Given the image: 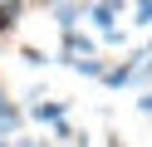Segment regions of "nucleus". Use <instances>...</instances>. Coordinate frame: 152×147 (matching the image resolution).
<instances>
[{
    "label": "nucleus",
    "instance_id": "12",
    "mask_svg": "<svg viewBox=\"0 0 152 147\" xmlns=\"http://www.w3.org/2000/svg\"><path fill=\"white\" fill-rule=\"evenodd\" d=\"M137 74H147V78H152V54H147V64H142V69H137Z\"/></svg>",
    "mask_w": 152,
    "mask_h": 147
},
{
    "label": "nucleus",
    "instance_id": "2",
    "mask_svg": "<svg viewBox=\"0 0 152 147\" xmlns=\"http://www.w3.org/2000/svg\"><path fill=\"white\" fill-rule=\"evenodd\" d=\"M118 10H123V0H98V5H88V20L108 34V29H118Z\"/></svg>",
    "mask_w": 152,
    "mask_h": 147
},
{
    "label": "nucleus",
    "instance_id": "16",
    "mask_svg": "<svg viewBox=\"0 0 152 147\" xmlns=\"http://www.w3.org/2000/svg\"><path fill=\"white\" fill-rule=\"evenodd\" d=\"M64 147H74V142H64Z\"/></svg>",
    "mask_w": 152,
    "mask_h": 147
},
{
    "label": "nucleus",
    "instance_id": "9",
    "mask_svg": "<svg viewBox=\"0 0 152 147\" xmlns=\"http://www.w3.org/2000/svg\"><path fill=\"white\" fill-rule=\"evenodd\" d=\"M10 147H44V142H39V137H20V132H15V142H10Z\"/></svg>",
    "mask_w": 152,
    "mask_h": 147
},
{
    "label": "nucleus",
    "instance_id": "3",
    "mask_svg": "<svg viewBox=\"0 0 152 147\" xmlns=\"http://www.w3.org/2000/svg\"><path fill=\"white\" fill-rule=\"evenodd\" d=\"M88 15V5L83 0H59L54 5V20H59V29H79V20Z\"/></svg>",
    "mask_w": 152,
    "mask_h": 147
},
{
    "label": "nucleus",
    "instance_id": "5",
    "mask_svg": "<svg viewBox=\"0 0 152 147\" xmlns=\"http://www.w3.org/2000/svg\"><path fill=\"white\" fill-rule=\"evenodd\" d=\"M69 64H74V69H79V74H83V78H103V69H108V64H103V59H98V54H83V59H69Z\"/></svg>",
    "mask_w": 152,
    "mask_h": 147
},
{
    "label": "nucleus",
    "instance_id": "15",
    "mask_svg": "<svg viewBox=\"0 0 152 147\" xmlns=\"http://www.w3.org/2000/svg\"><path fill=\"white\" fill-rule=\"evenodd\" d=\"M0 147H10V137H0Z\"/></svg>",
    "mask_w": 152,
    "mask_h": 147
},
{
    "label": "nucleus",
    "instance_id": "6",
    "mask_svg": "<svg viewBox=\"0 0 152 147\" xmlns=\"http://www.w3.org/2000/svg\"><path fill=\"white\" fill-rule=\"evenodd\" d=\"M20 59H25L30 69H44V64H49V54H44V49H34V44H25V49H20Z\"/></svg>",
    "mask_w": 152,
    "mask_h": 147
},
{
    "label": "nucleus",
    "instance_id": "14",
    "mask_svg": "<svg viewBox=\"0 0 152 147\" xmlns=\"http://www.w3.org/2000/svg\"><path fill=\"white\" fill-rule=\"evenodd\" d=\"M39 5H59V0H39Z\"/></svg>",
    "mask_w": 152,
    "mask_h": 147
},
{
    "label": "nucleus",
    "instance_id": "11",
    "mask_svg": "<svg viewBox=\"0 0 152 147\" xmlns=\"http://www.w3.org/2000/svg\"><path fill=\"white\" fill-rule=\"evenodd\" d=\"M108 147H128V142H123V137H118V132H108Z\"/></svg>",
    "mask_w": 152,
    "mask_h": 147
},
{
    "label": "nucleus",
    "instance_id": "7",
    "mask_svg": "<svg viewBox=\"0 0 152 147\" xmlns=\"http://www.w3.org/2000/svg\"><path fill=\"white\" fill-rule=\"evenodd\" d=\"M132 25H137V29H147V25H152V0H137V10H132Z\"/></svg>",
    "mask_w": 152,
    "mask_h": 147
},
{
    "label": "nucleus",
    "instance_id": "10",
    "mask_svg": "<svg viewBox=\"0 0 152 147\" xmlns=\"http://www.w3.org/2000/svg\"><path fill=\"white\" fill-rule=\"evenodd\" d=\"M137 113H147V118H152V88H147V93L137 98Z\"/></svg>",
    "mask_w": 152,
    "mask_h": 147
},
{
    "label": "nucleus",
    "instance_id": "1",
    "mask_svg": "<svg viewBox=\"0 0 152 147\" xmlns=\"http://www.w3.org/2000/svg\"><path fill=\"white\" fill-rule=\"evenodd\" d=\"M30 98H34V103H30V118H34V123H39V127H44V123L54 127V123H59V118H69V98H49V103H39V88H34Z\"/></svg>",
    "mask_w": 152,
    "mask_h": 147
},
{
    "label": "nucleus",
    "instance_id": "4",
    "mask_svg": "<svg viewBox=\"0 0 152 147\" xmlns=\"http://www.w3.org/2000/svg\"><path fill=\"white\" fill-rule=\"evenodd\" d=\"M20 127H25V113L10 103V98H5V103H0V137H15Z\"/></svg>",
    "mask_w": 152,
    "mask_h": 147
},
{
    "label": "nucleus",
    "instance_id": "13",
    "mask_svg": "<svg viewBox=\"0 0 152 147\" xmlns=\"http://www.w3.org/2000/svg\"><path fill=\"white\" fill-rule=\"evenodd\" d=\"M0 103H5V83H0Z\"/></svg>",
    "mask_w": 152,
    "mask_h": 147
},
{
    "label": "nucleus",
    "instance_id": "8",
    "mask_svg": "<svg viewBox=\"0 0 152 147\" xmlns=\"http://www.w3.org/2000/svg\"><path fill=\"white\" fill-rule=\"evenodd\" d=\"M0 10H10V15L20 20V10H25V0H0Z\"/></svg>",
    "mask_w": 152,
    "mask_h": 147
}]
</instances>
